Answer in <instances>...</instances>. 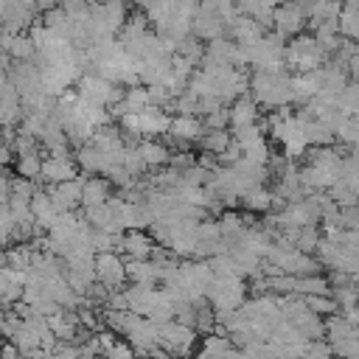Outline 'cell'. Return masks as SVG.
Returning <instances> with one entry per match:
<instances>
[{
    "label": "cell",
    "instance_id": "obj_1",
    "mask_svg": "<svg viewBox=\"0 0 359 359\" xmlns=\"http://www.w3.org/2000/svg\"><path fill=\"white\" fill-rule=\"evenodd\" d=\"M292 81H294V76H289L286 70H255L250 76V90L261 107L283 109V107L294 104Z\"/></svg>",
    "mask_w": 359,
    "mask_h": 359
},
{
    "label": "cell",
    "instance_id": "obj_2",
    "mask_svg": "<svg viewBox=\"0 0 359 359\" xmlns=\"http://www.w3.org/2000/svg\"><path fill=\"white\" fill-rule=\"evenodd\" d=\"M325 62H328V53L314 39V34H297V36L289 39V45H286V67H292L297 73H311V70L323 67Z\"/></svg>",
    "mask_w": 359,
    "mask_h": 359
},
{
    "label": "cell",
    "instance_id": "obj_3",
    "mask_svg": "<svg viewBox=\"0 0 359 359\" xmlns=\"http://www.w3.org/2000/svg\"><path fill=\"white\" fill-rule=\"evenodd\" d=\"M76 93H79L84 101L109 109V107H115V104L123 101L126 87H123V84H115V81H109V79H104V76H98V73H84V76L76 81Z\"/></svg>",
    "mask_w": 359,
    "mask_h": 359
},
{
    "label": "cell",
    "instance_id": "obj_4",
    "mask_svg": "<svg viewBox=\"0 0 359 359\" xmlns=\"http://www.w3.org/2000/svg\"><path fill=\"white\" fill-rule=\"evenodd\" d=\"M247 292H250L247 278H213L205 297L216 311H230V309H241L247 303Z\"/></svg>",
    "mask_w": 359,
    "mask_h": 359
},
{
    "label": "cell",
    "instance_id": "obj_5",
    "mask_svg": "<svg viewBox=\"0 0 359 359\" xmlns=\"http://www.w3.org/2000/svg\"><path fill=\"white\" fill-rule=\"evenodd\" d=\"M196 339H199V334L180 320H168L160 325V348L168 351L171 356H180V359L191 356Z\"/></svg>",
    "mask_w": 359,
    "mask_h": 359
},
{
    "label": "cell",
    "instance_id": "obj_6",
    "mask_svg": "<svg viewBox=\"0 0 359 359\" xmlns=\"http://www.w3.org/2000/svg\"><path fill=\"white\" fill-rule=\"evenodd\" d=\"M309 25V14L303 8V0H283L280 6H275V17H272V28L278 36L292 39L297 34H303V28Z\"/></svg>",
    "mask_w": 359,
    "mask_h": 359
},
{
    "label": "cell",
    "instance_id": "obj_7",
    "mask_svg": "<svg viewBox=\"0 0 359 359\" xmlns=\"http://www.w3.org/2000/svg\"><path fill=\"white\" fill-rule=\"evenodd\" d=\"M95 272H98V280L109 289H123V283L129 280V272H126V258L121 252H98L95 258Z\"/></svg>",
    "mask_w": 359,
    "mask_h": 359
},
{
    "label": "cell",
    "instance_id": "obj_8",
    "mask_svg": "<svg viewBox=\"0 0 359 359\" xmlns=\"http://www.w3.org/2000/svg\"><path fill=\"white\" fill-rule=\"evenodd\" d=\"M194 34L199 39H208V42L219 39L222 34H227V22H224V17L219 14V8L213 3L202 0V6L196 8V14H194Z\"/></svg>",
    "mask_w": 359,
    "mask_h": 359
},
{
    "label": "cell",
    "instance_id": "obj_9",
    "mask_svg": "<svg viewBox=\"0 0 359 359\" xmlns=\"http://www.w3.org/2000/svg\"><path fill=\"white\" fill-rule=\"evenodd\" d=\"M126 339L132 342V348L140 356H149V353H154L160 348V325L154 320H149V317H140L135 323V328L126 334Z\"/></svg>",
    "mask_w": 359,
    "mask_h": 359
},
{
    "label": "cell",
    "instance_id": "obj_10",
    "mask_svg": "<svg viewBox=\"0 0 359 359\" xmlns=\"http://www.w3.org/2000/svg\"><path fill=\"white\" fill-rule=\"evenodd\" d=\"M48 194L53 199V205L67 213V210H76L81 205V196H84V177H76V180H65V182H56V185H48Z\"/></svg>",
    "mask_w": 359,
    "mask_h": 359
},
{
    "label": "cell",
    "instance_id": "obj_11",
    "mask_svg": "<svg viewBox=\"0 0 359 359\" xmlns=\"http://www.w3.org/2000/svg\"><path fill=\"white\" fill-rule=\"evenodd\" d=\"M157 250V241L151 238V233L143 230H126L118 241V252L123 258H151Z\"/></svg>",
    "mask_w": 359,
    "mask_h": 359
},
{
    "label": "cell",
    "instance_id": "obj_12",
    "mask_svg": "<svg viewBox=\"0 0 359 359\" xmlns=\"http://www.w3.org/2000/svg\"><path fill=\"white\" fill-rule=\"evenodd\" d=\"M264 28H266V25H261L258 20L238 14V17L230 22L227 34H230V39H233V42H238V45H244V48H252V45H258V42L266 36V31H264Z\"/></svg>",
    "mask_w": 359,
    "mask_h": 359
},
{
    "label": "cell",
    "instance_id": "obj_13",
    "mask_svg": "<svg viewBox=\"0 0 359 359\" xmlns=\"http://www.w3.org/2000/svg\"><path fill=\"white\" fill-rule=\"evenodd\" d=\"M76 163H79V168L87 174V177H93V174H109V168L115 165L93 140L87 143V146H81V149H76Z\"/></svg>",
    "mask_w": 359,
    "mask_h": 359
},
{
    "label": "cell",
    "instance_id": "obj_14",
    "mask_svg": "<svg viewBox=\"0 0 359 359\" xmlns=\"http://www.w3.org/2000/svg\"><path fill=\"white\" fill-rule=\"evenodd\" d=\"M79 163L73 157H56V154H48L45 163H42V177L48 185H56V182H65V180H76L79 174Z\"/></svg>",
    "mask_w": 359,
    "mask_h": 359
},
{
    "label": "cell",
    "instance_id": "obj_15",
    "mask_svg": "<svg viewBox=\"0 0 359 359\" xmlns=\"http://www.w3.org/2000/svg\"><path fill=\"white\" fill-rule=\"evenodd\" d=\"M126 272L132 283H146V286L163 283V266L154 258H126Z\"/></svg>",
    "mask_w": 359,
    "mask_h": 359
},
{
    "label": "cell",
    "instance_id": "obj_16",
    "mask_svg": "<svg viewBox=\"0 0 359 359\" xmlns=\"http://www.w3.org/2000/svg\"><path fill=\"white\" fill-rule=\"evenodd\" d=\"M205 132H208V129H205V121H202L199 115H174L168 137H174V140H185V143L194 146V143L202 140Z\"/></svg>",
    "mask_w": 359,
    "mask_h": 359
},
{
    "label": "cell",
    "instance_id": "obj_17",
    "mask_svg": "<svg viewBox=\"0 0 359 359\" xmlns=\"http://www.w3.org/2000/svg\"><path fill=\"white\" fill-rule=\"evenodd\" d=\"M22 292H25V272L22 269L3 266L0 269V297H3V306L11 309L14 303H20L22 300Z\"/></svg>",
    "mask_w": 359,
    "mask_h": 359
},
{
    "label": "cell",
    "instance_id": "obj_18",
    "mask_svg": "<svg viewBox=\"0 0 359 359\" xmlns=\"http://www.w3.org/2000/svg\"><path fill=\"white\" fill-rule=\"evenodd\" d=\"M0 48H3V53H8L14 62H34V59H36V45H34L31 34H8V31H3Z\"/></svg>",
    "mask_w": 359,
    "mask_h": 359
},
{
    "label": "cell",
    "instance_id": "obj_19",
    "mask_svg": "<svg viewBox=\"0 0 359 359\" xmlns=\"http://www.w3.org/2000/svg\"><path fill=\"white\" fill-rule=\"evenodd\" d=\"M171 121H174V115H168V109H163V107H146L140 112V135L143 137L168 135L171 132Z\"/></svg>",
    "mask_w": 359,
    "mask_h": 359
},
{
    "label": "cell",
    "instance_id": "obj_20",
    "mask_svg": "<svg viewBox=\"0 0 359 359\" xmlns=\"http://www.w3.org/2000/svg\"><path fill=\"white\" fill-rule=\"evenodd\" d=\"M112 199V182L104 174H93L84 177V196H81V208H98L107 205Z\"/></svg>",
    "mask_w": 359,
    "mask_h": 359
},
{
    "label": "cell",
    "instance_id": "obj_21",
    "mask_svg": "<svg viewBox=\"0 0 359 359\" xmlns=\"http://www.w3.org/2000/svg\"><path fill=\"white\" fill-rule=\"evenodd\" d=\"M31 213H34V219H36V227H39L42 233H48V230L53 227V222L59 219L62 210L53 205V199H50L48 191H36L34 199H31Z\"/></svg>",
    "mask_w": 359,
    "mask_h": 359
},
{
    "label": "cell",
    "instance_id": "obj_22",
    "mask_svg": "<svg viewBox=\"0 0 359 359\" xmlns=\"http://www.w3.org/2000/svg\"><path fill=\"white\" fill-rule=\"evenodd\" d=\"M258 101L252 95H241L230 104V129L236 126H247V123H258L261 121V112H258Z\"/></svg>",
    "mask_w": 359,
    "mask_h": 359
},
{
    "label": "cell",
    "instance_id": "obj_23",
    "mask_svg": "<svg viewBox=\"0 0 359 359\" xmlns=\"http://www.w3.org/2000/svg\"><path fill=\"white\" fill-rule=\"evenodd\" d=\"M137 149H140V154H143L149 171H157V168L168 165V160H171L168 143H163V140H157V137H143V140L137 143Z\"/></svg>",
    "mask_w": 359,
    "mask_h": 359
},
{
    "label": "cell",
    "instance_id": "obj_24",
    "mask_svg": "<svg viewBox=\"0 0 359 359\" xmlns=\"http://www.w3.org/2000/svg\"><path fill=\"white\" fill-rule=\"evenodd\" d=\"M34 255H36V250L31 247V241H28V244H11V247H6V252H3V266L28 272V269L34 266Z\"/></svg>",
    "mask_w": 359,
    "mask_h": 359
},
{
    "label": "cell",
    "instance_id": "obj_25",
    "mask_svg": "<svg viewBox=\"0 0 359 359\" xmlns=\"http://www.w3.org/2000/svg\"><path fill=\"white\" fill-rule=\"evenodd\" d=\"M236 6H238V14L252 17V20H258L261 25H272L275 6H272L269 0H236Z\"/></svg>",
    "mask_w": 359,
    "mask_h": 359
},
{
    "label": "cell",
    "instance_id": "obj_26",
    "mask_svg": "<svg viewBox=\"0 0 359 359\" xmlns=\"http://www.w3.org/2000/svg\"><path fill=\"white\" fill-rule=\"evenodd\" d=\"M339 34L345 39L359 42V0H345L339 14Z\"/></svg>",
    "mask_w": 359,
    "mask_h": 359
},
{
    "label": "cell",
    "instance_id": "obj_27",
    "mask_svg": "<svg viewBox=\"0 0 359 359\" xmlns=\"http://www.w3.org/2000/svg\"><path fill=\"white\" fill-rule=\"evenodd\" d=\"M42 163H45V157L39 154V149H36V151L17 154V160H14V174H17V177H25V180H39V177H42Z\"/></svg>",
    "mask_w": 359,
    "mask_h": 359
},
{
    "label": "cell",
    "instance_id": "obj_28",
    "mask_svg": "<svg viewBox=\"0 0 359 359\" xmlns=\"http://www.w3.org/2000/svg\"><path fill=\"white\" fill-rule=\"evenodd\" d=\"M233 143V132H227V129H208L205 135H202V140H199V146H202V151H208V154H224V149Z\"/></svg>",
    "mask_w": 359,
    "mask_h": 359
},
{
    "label": "cell",
    "instance_id": "obj_29",
    "mask_svg": "<svg viewBox=\"0 0 359 359\" xmlns=\"http://www.w3.org/2000/svg\"><path fill=\"white\" fill-rule=\"evenodd\" d=\"M241 205H244L250 213H272V205H275V191H266V188L261 185V188L250 191V194L241 199Z\"/></svg>",
    "mask_w": 359,
    "mask_h": 359
},
{
    "label": "cell",
    "instance_id": "obj_30",
    "mask_svg": "<svg viewBox=\"0 0 359 359\" xmlns=\"http://www.w3.org/2000/svg\"><path fill=\"white\" fill-rule=\"evenodd\" d=\"M208 264H210V269H213L216 278H247L244 269H241V264H238L230 252L213 255V258H208Z\"/></svg>",
    "mask_w": 359,
    "mask_h": 359
},
{
    "label": "cell",
    "instance_id": "obj_31",
    "mask_svg": "<svg viewBox=\"0 0 359 359\" xmlns=\"http://www.w3.org/2000/svg\"><path fill=\"white\" fill-rule=\"evenodd\" d=\"M331 283H328V275H300L297 283H294V294H331Z\"/></svg>",
    "mask_w": 359,
    "mask_h": 359
},
{
    "label": "cell",
    "instance_id": "obj_32",
    "mask_svg": "<svg viewBox=\"0 0 359 359\" xmlns=\"http://www.w3.org/2000/svg\"><path fill=\"white\" fill-rule=\"evenodd\" d=\"M205 50H208V45H202V39H199L196 34L185 36V39L177 45V53H180V56H185V59H191L194 65H202V59H205Z\"/></svg>",
    "mask_w": 359,
    "mask_h": 359
},
{
    "label": "cell",
    "instance_id": "obj_33",
    "mask_svg": "<svg viewBox=\"0 0 359 359\" xmlns=\"http://www.w3.org/2000/svg\"><path fill=\"white\" fill-rule=\"evenodd\" d=\"M241 151H244V157H247V160L261 163V165H266V163H269V157H272V149H269L266 137H255V140L244 143V146H241Z\"/></svg>",
    "mask_w": 359,
    "mask_h": 359
},
{
    "label": "cell",
    "instance_id": "obj_34",
    "mask_svg": "<svg viewBox=\"0 0 359 359\" xmlns=\"http://www.w3.org/2000/svg\"><path fill=\"white\" fill-rule=\"evenodd\" d=\"M320 241H323V236H320L317 224H306V227H300V236H297V250H300V252L314 255L317 247H320Z\"/></svg>",
    "mask_w": 359,
    "mask_h": 359
},
{
    "label": "cell",
    "instance_id": "obj_35",
    "mask_svg": "<svg viewBox=\"0 0 359 359\" xmlns=\"http://www.w3.org/2000/svg\"><path fill=\"white\" fill-rule=\"evenodd\" d=\"M303 297H306L309 309H311L314 314H323V317H331V314L339 309V303L334 300V294H303Z\"/></svg>",
    "mask_w": 359,
    "mask_h": 359
},
{
    "label": "cell",
    "instance_id": "obj_36",
    "mask_svg": "<svg viewBox=\"0 0 359 359\" xmlns=\"http://www.w3.org/2000/svg\"><path fill=\"white\" fill-rule=\"evenodd\" d=\"M328 196H331V199H334L339 208H351V205H359V194H356L353 188H348L345 182H339V180H337V185L328 191Z\"/></svg>",
    "mask_w": 359,
    "mask_h": 359
},
{
    "label": "cell",
    "instance_id": "obj_37",
    "mask_svg": "<svg viewBox=\"0 0 359 359\" xmlns=\"http://www.w3.org/2000/svg\"><path fill=\"white\" fill-rule=\"evenodd\" d=\"M174 109L180 115H199V98L191 95V93H182V95L174 98Z\"/></svg>",
    "mask_w": 359,
    "mask_h": 359
},
{
    "label": "cell",
    "instance_id": "obj_38",
    "mask_svg": "<svg viewBox=\"0 0 359 359\" xmlns=\"http://www.w3.org/2000/svg\"><path fill=\"white\" fill-rule=\"evenodd\" d=\"M205 129H227L230 126V107H219L216 112L205 115Z\"/></svg>",
    "mask_w": 359,
    "mask_h": 359
},
{
    "label": "cell",
    "instance_id": "obj_39",
    "mask_svg": "<svg viewBox=\"0 0 359 359\" xmlns=\"http://www.w3.org/2000/svg\"><path fill=\"white\" fill-rule=\"evenodd\" d=\"M331 353H337V351H334V345L328 339H311L309 351H306V359H328Z\"/></svg>",
    "mask_w": 359,
    "mask_h": 359
},
{
    "label": "cell",
    "instance_id": "obj_40",
    "mask_svg": "<svg viewBox=\"0 0 359 359\" xmlns=\"http://www.w3.org/2000/svg\"><path fill=\"white\" fill-rule=\"evenodd\" d=\"M104 359H137V351L132 348V342H129V339H126V342H121V339H118V342L104 353Z\"/></svg>",
    "mask_w": 359,
    "mask_h": 359
},
{
    "label": "cell",
    "instance_id": "obj_41",
    "mask_svg": "<svg viewBox=\"0 0 359 359\" xmlns=\"http://www.w3.org/2000/svg\"><path fill=\"white\" fill-rule=\"evenodd\" d=\"M196 163H199V160L194 157V151H191V149H188V151H171V160H168V165H171V168H177L180 174H182L185 168L196 165Z\"/></svg>",
    "mask_w": 359,
    "mask_h": 359
},
{
    "label": "cell",
    "instance_id": "obj_42",
    "mask_svg": "<svg viewBox=\"0 0 359 359\" xmlns=\"http://www.w3.org/2000/svg\"><path fill=\"white\" fill-rule=\"evenodd\" d=\"M342 314H345V320H348L351 325H359V306H351V309H345Z\"/></svg>",
    "mask_w": 359,
    "mask_h": 359
},
{
    "label": "cell",
    "instance_id": "obj_43",
    "mask_svg": "<svg viewBox=\"0 0 359 359\" xmlns=\"http://www.w3.org/2000/svg\"><path fill=\"white\" fill-rule=\"evenodd\" d=\"M348 76H351L353 81H359V53H356V56L348 62Z\"/></svg>",
    "mask_w": 359,
    "mask_h": 359
},
{
    "label": "cell",
    "instance_id": "obj_44",
    "mask_svg": "<svg viewBox=\"0 0 359 359\" xmlns=\"http://www.w3.org/2000/svg\"><path fill=\"white\" fill-rule=\"evenodd\" d=\"M143 359H177V356H171L168 351H154V353H149V356H143Z\"/></svg>",
    "mask_w": 359,
    "mask_h": 359
},
{
    "label": "cell",
    "instance_id": "obj_45",
    "mask_svg": "<svg viewBox=\"0 0 359 359\" xmlns=\"http://www.w3.org/2000/svg\"><path fill=\"white\" fill-rule=\"evenodd\" d=\"M269 3H272V6H280V0H269Z\"/></svg>",
    "mask_w": 359,
    "mask_h": 359
},
{
    "label": "cell",
    "instance_id": "obj_46",
    "mask_svg": "<svg viewBox=\"0 0 359 359\" xmlns=\"http://www.w3.org/2000/svg\"><path fill=\"white\" fill-rule=\"evenodd\" d=\"M185 359H188V356H185Z\"/></svg>",
    "mask_w": 359,
    "mask_h": 359
}]
</instances>
